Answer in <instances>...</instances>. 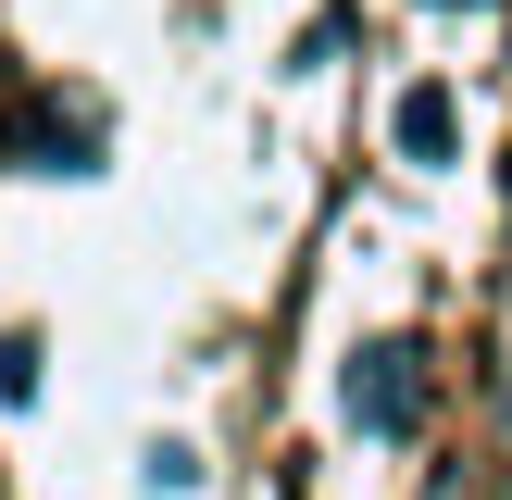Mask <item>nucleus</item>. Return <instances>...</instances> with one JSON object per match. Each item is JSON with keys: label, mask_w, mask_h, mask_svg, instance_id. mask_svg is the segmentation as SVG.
<instances>
[{"label": "nucleus", "mask_w": 512, "mask_h": 500, "mask_svg": "<svg viewBox=\"0 0 512 500\" xmlns=\"http://www.w3.org/2000/svg\"><path fill=\"white\" fill-rule=\"evenodd\" d=\"M338 400H350V425H363V438H413V425H425V350H413V338L350 350Z\"/></svg>", "instance_id": "obj_1"}, {"label": "nucleus", "mask_w": 512, "mask_h": 500, "mask_svg": "<svg viewBox=\"0 0 512 500\" xmlns=\"http://www.w3.org/2000/svg\"><path fill=\"white\" fill-rule=\"evenodd\" d=\"M0 138L25 150V175H88V163H100V125H88V113H50V100H13Z\"/></svg>", "instance_id": "obj_2"}, {"label": "nucleus", "mask_w": 512, "mask_h": 500, "mask_svg": "<svg viewBox=\"0 0 512 500\" xmlns=\"http://www.w3.org/2000/svg\"><path fill=\"white\" fill-rule=\"evenodd\" d=\"M388 138H400V163H450V150H463V100H450L438 75H413V88L388 100Z\"/></svg>", "instance_id": "obj_3"}, {"label": "nucleus", "mask_w": 512, "mask_h": 500, "mask_svg": "<svg viewBox=\"0 0 512 500\" xmlns=\"http://www.w3.org/2000/svg\"><path fill=\"white\" fill-rule=\"evenodd\" d=\"M0 400H38V338H25V325L0 338Z\"/></svg>", "instance_id": "obj_4"}, {"label": "nucleus", "mask_w": 512, "mask_h": 500, "mask_svg": "<svg viewBox=\"0 0 512 500\" xmlns=\"http://www.w3.org/2000/svg\"><path fill=\"white\" fill-rule=\"evenodd\" d=\"M438 13H463V0H438Z\"/></svg>", "instance_id": "obj_5"}]
</instances>
